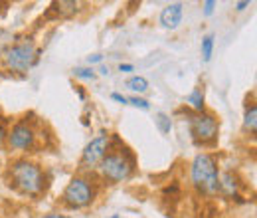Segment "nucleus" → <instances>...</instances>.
<instances>
[{
	"label": "nucleus",
	"mask_w": 257,
	"mask_h": 218,
	"mask_svg": "<svg viewBox=\"0 0 257 218\" xmlns=\"http://www.w3.org/2000/svg\"><path fill=\"white\" fill-rule=\"evenodd\" d=\"M127 88L133 90V92H137V94H145V92L149 90V82H147V78H143V76H133L127 82Z\"/></svg>",
	"instance_id": "obj_12"
},
{
	"label": "nucleus",
	"mask_w": 257,
	"mask_h": 218,
	"mask_svg": "<svg viewBox=\"0 0 257 218\" xmlns=\"http://www.w3.org/2000/svg\"><path fill=\"white\" fill-rule=\"evenodd\" d=\"M93 187L87 179L75 177L67 183V187L64 190V202L71 208H83L93 200Z\"/></svg>",
	"instance_id": "obj_6"
},
{
	"label": "nucleus",
	"mask_w": 257,
	"mask_h": 218,
	"mask_svg": "<svg viewBox=\"0 0 257 218\" xmlns=\"http://www.w3.org/2000/svg\"><path fill=\"white\" fill-rule=\"evenodd\" d=\"M214 6H216V2H214V0H206V2H204V14H206V16H210V14L214 12Z\"/></svg>",
	"instance_id": "obj_18"
},
{
	"label": "nucleus",
	"mask_w": 257,
	"mask_h": 218,
	"mask_svg": "<svg viewBox=\"0 0 257 218\" xmlns=\"http://www.w3.org/2000/svg\"><path fill=\"white\" fill-rule=\"evenodd\" d=\"M182 14H184V10H182V4H180V2H170V4H166L161 12L162 28H166V30H176V28L180 26V22H182Z\"/></svg>",
	"instance_id": "obj_9"
},
{
	"label": "nucleus",
	"mask_w": 257,
	"mask_h": 218,
	"mask_svg": "<svg viewBox=\"0 0 257 218\" xmlns=\"http://www.w3.org/2000/svg\"><path fill=\"white\" fill-rule=\"evenodd\" d=\"M218 131H220V123L212 113L200 111L190 117V135L196 143H202V145L212 143L218 137Z\"/></svg>",
	"instance_id": "obj_5"
},
{
	"label": "nucleus",
	"mask_w": 257,
	"mask_h": 218,
	"mask_svg": "<svg viewBox=\"0 0 257 218\" xmlns=\"http://www.w3.org/2000/svg\"><path fill=\"white\" fill-rule=\"evenodd\" d=\"M186 103L192 107L196 113L204 111V92L200 88H194L192 92L186 95Z\"/></svg>",
	"instance_id": "obj_11"
},
{
	"label": "nucleus",
	"mask_w": 257,
	"mask_h": 218,
	"mask_svg": "<svg viewBox=\"0 0 257 218\" xmlns=\"http://www.w3.org/2000/svg\"><path fill=\"white\" fill-rule=\"evenodd\" d=\"M190 179L200 194H216L220 190V167L216 157L210 153L194 157L190 165Z\"/></svg>",
	"instance_id": "obj_1"
},
{
	"label": "nucleus",
	"mask_w": 257,
	"mask_h": 218,
	"mask_svg": "<svg viewBox=\"0 0 257 218\" xmlns=\"http://www.w3.org/2000/svg\"><path fill=\"white\" fill-rule=\"evenodd\" d=\"M127 101H128V103H133L135 107H141V109H145V111H149V109H151V103H149L147 99H143V97H128Z\"/></svg>",
	"instance_id": "obj_17"
},
{
	"label": "nucleus",
	"mask_w": 257,
	"mask_h": 218,
	"mask_svg": "<svg viewBox=\"0 0 257 218\" xmlns=\"http://www.w3.org/2000/svg\"><path fill=\"white\" fill-rule=\"evenodd\" d=\"M237 187H239V183L231 173H225L224 177H220V190L225 196H229V198L237 196Z\"/></svg>",
	"instance_id": "obj_10"
},
{
	"label": "nucleus",
	"mask_w": 257,
	"mask_h": 218,
	"mask_svg": "<svg viewBox=\"0 0 257 218\" xmlns=\"http://www.w3.org/2000/svg\"><path fill=\"white\" fill-rule=\"evenodd\" d=\"M44 218H69V216H64V214H46Z\"/></svg>",
	"instance_id": "obj_25"
},
{
	"label": "nucleus",
	"mask_w": 257,
	"mask_h": 218,
	"mask_svg": "<svg viewBox=\"0 0 257 218\" xmlns=\"http://www.w3.org/2000/svg\"><path fill=\"white\" fill-rule=\"evenodd\" d=\"M10 181L18 190L26 194H38L44 190L46 185L44 171L28 159H20L10 165Z\"/></svg>",
	"instance_id": "obj_2"
},
{
	"label": "nucleus",
	"mask_w": 257,
	"mask_h": 218,
	"mask_svg": "<svg viewBox=\"0 0 257 218\" xmlns=\"http://www.w3.org/2000/svg\"><path fill=\"white\" fill-rule=\"evenodd\" d=\"M36 131L30 123L26 121H20L16 123L8 133H6V141H8V147L10 149H16V151H30L36 145Z\"/></svg>",
	"instance_id": "obj_7"
},
{
	"label": "nucleus",
	"mask_w": 257,
	"mask_h": 218,
	"mask_svg": "<svg viewBox=\"0 0 257 218\" xmlns=\"http://www.w3.org/2000/svg\"><path fill=\"white\" fill-rule=\"evenodd\" d=\"M109 218H119V216H117V214H113V216H109Z\"/></svg>",
	"instance_id": "obj_26"
},
{
	"label": "nucleus",
	"mask_w": 257,
	"mask_h": 218,
	"mask_svg": "<svg viewBox=\"0 0 257 218\" xmlns=\"http://www.w3.org/2000/svg\"><path fill=\"white\" fill-rule=\"evenodd\" d=\"M4 141H6V129H4L2 125H0V145H2Z\"/></svg>",
	"instance_id": "obj_23"
},
{
	"label": "nucleus",
	"mask_w": 257,
	"mask_h": 218,
	"mask_svg": "<svg viewBox=\"0 0 257 218\" xmlns=\"http://www.w3.org/2000/svg\"><path fill=\"white\" fill-rule=\"evenodd\" d=\"M73 76L79 78V80H95L97 78V74L91 67H75L73 69Z\"/></svg>",
	"instance_id": "obj_16"
},
{
	"label": "nucleus",
	"mask_w": 257,
	"mask_h": 218,
	"mask_svg": "<svg viewBox=\"0 0 257 218\" xmlns=\"http://www.w3.org/2000/svg\"><path fill=\"white\" fill-rule=\"evenodd\" d=\"M243 125H245V129H247V131L255 133V127H257V107L255 105L247 107L245 117H243Z\"/></svg>",
	"instance_id": "obj_14"
},
{
	"label": "nucleus",
	"mask_w": 257,
	"mask_h": 218,
	"mask_svg": "<svg viewBox=\"0 0 257 218\" xmlns=\"http://www.w3.org/2000/svg\"><path fill=\"white\" fill-rule=\"evenodd\" d=\"M97 167H99L103 179H107L109 183H123L131 177L135 163H133V157L121 149V151L107 153Z\"/></svg>",
	"instance_id": "obj_3"
},
{
	"label": "nucleus",
	"mask_w": 257,
	"mask_h": 218,
	"mask_svg": "<svg viewBox=\"0 0 257 218\" xmlns=\"http://www.w3.org/2000/svg\"><path fill=\"white\" fill-rule=\"evenodd\" d=\"M157 125L161 129V133H170V129H172V121H170V117L166 113H159L157 115Z\"/></svg>",
	"instance_id": "obj_15"
},
{
	"label": "nucleus",
	"mask_w": 257,
	"mask_h": 218,
	"mask_svg": "<svg viewBox=\"0 0 257 218\" xmlns=\"http://www.w3.org/2000/svg\"><path fill=\"white\" fill-rule=\"evenodd\" d=\"M87 62H89V63H99V62H103V56H101V54H91V56L87 58Z\"/></svg>",
	"instance_id": "obj_20"
},
{
	"label": "nucleus",
	"mask_w": 257,
	"mask_h": 218,
	"mask_svg": "<svg viewBox=\"0 0 257 218\" xmlns=\"http://www.w3.org/2000/svg\"><path fill=\"white\" fill-rule=\"evenodd\" d=\"M109 135L107 133H99L95 139H91L87 143V147L83 149V155H81V167L83 169H93L101 163V159L107 155L109 151Z\"/></svg>",
	"instance_id": "obj_8"
},
{
	"label": "nucleus",
	"mask_w": 257,
	"mask_h": 218,
	"mask_svg": "<svg viewBox=\"0 0 257 218\" xmlns=\"http://www.w3.org/2000/svg\"><path fill=\"white\" fill-rule=\"evenodd\" d=\"M38 58H40V50L30 40L20 42L4 52V63L12 71H28L34 63L38 62Z\"/></svg>",
	"instance_id": "obj_4"
},
{
	"label": "nucleus",
	"mask_w": 257,
	"mask_h": 218,
	"mask_svg": "<svg viewBox=\"0 0 257 218\" xmlns=\"http://www.w3.org/2000/svg\"><path fill=\"white\" fill-rule=\"evenodd\" d=\"M212 52H214V36L208 34V36L202 38V58H204V62L212 60Z\"/></svg>",
	"instance_id": "obj_13"
},
{
	"label": "nucleus",
	"mask_w": 257,
	"mask_h": 218,
	"mask_svg": "<svg viewBox=\"0 0 257 218\" xmlns=\"http://www.w3.org/2000/svg\"><path fill=\"white\" fill-rule=\"evenodd\" d=\"M99 74H101V76H109V67H105V65H103V67L99 69Z\"/></svg>",
	"instance_id": "obj_24"
},
{
	"label": "nucleus",
	"mask_w": 257,
	"mask_h": 218,
	"mask_svg": "<svg viewBox=\"0 0 257 218\" xmlns=\"http://www.w3.org/2000/svg\"><path fill=\"white\" fill-rule=\"evenodd\" d=\"M111 99H115V101H119V103H123V105H127L128 103L127 97H125V95H121V94H117V92H115V94H111Z\"/></svg>",
	"instance_id": "obj_19"
},
{
	"label": "nucleus",
	"mask_w": 257,
	"mask_h": 218,
	"mask_svg": "<svg viewBox=\"0 0 257 218\" xmlns=\"http://www.w3.org/2000/svg\"><path fill=\"white\" fill-rule=\"evenodd\" d=\"M247 6H249V2H247V0H245V2H237V4H235V10H239V12H241V10H245Z\"/></svg>",
	"instance_id": "obj_22"
},
{
	"label": "nucleus",
	"mask_w": 257,
	"mask_h": 218,
	"mask_svg": "<svg viewBox=\"0 0 257 218\" xmlns=\"http://www.w3.org/2000/svg\"><path fill=\"white\" fill-rule=\"evenodd\" d=\"M119 69L127 74V71H133V69H135V65H133V63H121V65H119Z\"/></svg>",
	"instance_id": "obj_21"
}]
</instances>
